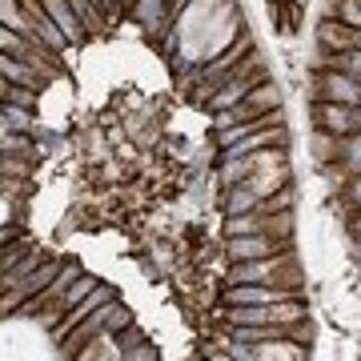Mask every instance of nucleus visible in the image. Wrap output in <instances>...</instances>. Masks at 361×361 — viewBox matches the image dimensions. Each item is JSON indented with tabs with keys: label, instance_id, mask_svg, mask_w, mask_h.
<instances>
[{
	"label": "nucleus",
	"instance_id": "nucleus-1",
	"mask_svg": "<svg viewBox=\"0 0 361 361\" xmlns=\"http://www.w3.org/2000/svg\"><path fill=\"white\" fill-rule=\"evenodd\" d=\"M129 325H133V313L113 297V301H104L101 310H92L89 317H85V322H80L77 329L61 341V345H65V349H61V357H77V353L89 345L97 334H104V329H116V334H121V329H129Z\"/></svg>",
	"mask_w": 361,
	"mask_h": 361
},
{
	"label": "nucleus",
	"instance_id": "nucleus-6",
	"mask_svg": "<svg viewBox=\"0 0 361 361\" xmlns=\"http://www.w3.org/2000/svg\"><path fill=\"white\" fill-rule=\"evenodd\" d=\"M317 44L329 49V52L357 49V28L345 25L341 16H322V20H317Z\"/></svg>",
	"mask_w": 361,
	"mask_h": 361
},
{
	"label": "nucleus",
	"instance_id": "nucleus-9",
	"mask_svg": "<svg viewBox=\"0 0 361 361\" xmlns=\"http://www.w3.org/2000/svg\"><path fill=\"white\" fill-rule=\"evenodd\" d=\"M0 77L13 80V85H25V89H37L40 80H44L37 68L28 65V61H20V56H8V52L0 56Z\"/></svg>",
	"mask_w": 361,
	"mask_h": 361
},
{
	"label": "nucleus",
	"instance_id": "nucleus-24",
	"mask_svg": "<svg viewBox=\"0 0 361 361\" xmlns=\"http://www.w3.org/2000/svg\"><path fill=\"white\" fill-rule=\"evenodd\" d=\"M341 193H345V209H361V173L349 177V185L341 189Z\"/></svg>",
	"mask_w": 361,
	"mask_h": 361
},
{
	"label": "nucleus",
	"instance_id": "nucleus-11",
	"mask_svg": "<svg viewBox=\"0 0 361 361\" xmlns=\"http://www.w3.org/2000/svg\"><path fill=\"white\" fill-rule=\"evenodd\" d=\"M310 149H313V161H317V165H334V161H341V137L329 133V129L313 133Z\"/></svg>",
	"mask_w": 361,
	"mask_h": 361
},
{
	"label": "nucleus",
	"instance_id": "nucleus-26",
	"mask_svg": "<svg viewBox=\"0 0 361 361\" xmlns=\"http://www.w3.org/2000/svg\"><path fill=\"white\" fill-rule=\"evenodd\" d=\"M293 4H297V8H301V4H310V0H293Z\"/></svg>",
	"mask_w": 361,
	"mask_h": 361
},
{
	"label": "nucleus",
	"instance_id": "nucleus-13",
	"mask_svg": "<svg viewBox=\"0 0 361 361\" xmlns=\"http://www.w3.org/2000/svg\"><path fill=\"white\" fill-rule=\"evenodd\" d=\"M293 229H297L293 209H281V213H265V217H261V233H269V237L293 241Z\"/></svg>",
	"mask_w": 361,
	"mask_h": 361
},
{
	"label": "nucleus",
	"instance_id": "nucleus-22",
	"mask_svg": "<svg viewBox=\"0 0 361 361\" xmlns=\"http://www.w3.org/2000/svg\"><path fill=\"white\" fill-rule=\"evenodd\" d=\"M125 361H157V349L149 341H137V345L125 349Z\"/></svg>",
	"mask_w": 361,
	"mask_h": 361
},
{
	"label": "nucleus",
	"instance_id": "nucleus-2",
	"mask_svg": "<svg viewBox=\"0 0 361 361\" xmlns=\"http://www.w3.org/2000/svg\"><path fill=\"white\" fill-rule=\"evenodd\" d=\"M61 269H65L61 261H40L28 277H20L13 289H4V301H0V305H4V313H13L16 305H25V301H32L37 293H44V289L56 281V273H61Z\"/></svg>",
	"mask_w": 361,
	"mask_h": 361
},
{
	"label": "nucleus",
	"instance_id": "nucleus-12",
	"mask_svg": "<svg viewBox=\"0 0 361 361\" xmlns=\"http://www.w3.org/2000/svg\"><path fill=\"white\" fill-rule=\"evenodd\" d=\"M253 157H221V185L229 189V185H241V180L253 177Z\"/></svg>",
	"mask_w": 361,
	"mask_h": 361
},
{
	"label": "nucleus",
	"instance_id": "nucleus-4",
	"mask_svg": "<svg viewBox=\"0 0 361 361\" xmlns=\"http://www.w3.org/2000/svg\"><path fill=\"white\" fill-rule=\"evenodd\" d=\"M313 121L317 129H329L337 137H349V133H361V104H337V101H313Z\"/></svg>",
	"mask_w": 361,
	"mask_h": 361
},
{
	"label": "nucleus",
	"instance_id": "nucleus-7",
	"mask_svg": "<svg viewBox=\"0 0 361 361\" xmlns=\"http://www.w3.org/2000/svg\"><path fill=\"white\" fill-rule=\"evenodd\" d=\"M249 357L253 361H301L305 357V345L293 341L289 334H281V337H269V341L249 345Z\"/></svg>",
	"mask_w": 361,
	"mask_h": 361
},
{
	"label": "nucleus",
	"instance_id": "nucleus-10",
	"mask_svg": "<svg viewBox=\"0 0 361 361\" xmlns=\"http://www.w3.org/2000/svg\"><path fill=\"white\" fill-rule=\"evenodd\" d=\"M261 209V197L249 189L245 180L241 185H229V193H225V217H237V213H253Z\"/></svg>",
	"mask_w": 361,
	"mask_h": 361
},
{
	"label": "nucleus",
	"instance_id": "nucleus-16",
	"mask_svg": "<svg viewBox=\"0 0 361 361\" xmlns=\"http://www.w3.org/2000/svg\"><path fill=\"white\" fill-rule=\"evenodd\" d=\"M293 201H297V189H293V185H285V189H277L273 197L261 201V213H281V209H293Z\"/></svg>",
	"mask_w": 361,
	"mask_h": 361
},
{
	"label": "nucleus",
	"instance_id": "nucleus-15",
	"mask_svg": "<svg viewBox=\"0 0 361 361\" xmlns=\"http://www.w3.org/2000/svg\"><path fill=\"white\" fill-rule=\"evenodd\" d=\"M37 265H40V253H37V249H28L25 257L13 265V269H4V281H0V289H13V285L20 281V277H28V273L37 269Z\"/></svg>",
	"mask_w": 361,
	"mask_h": 361
},
{
	"label": "nucleus",
	"instance_id": "nucleus-14",
	"mask_svg": "<svg viewBox=\"0 0 361 361\" xmlns=\"http://www.w3.org/2000/svg\"><path fill=\"white\" fill-rule=\"evenodd\" d=\"M341 169H345L349 177H357L361 173V133L341 137Z\"/></svg>",
	"mask_w": 361,
	"mask_h": 361
},
{
	"label": "nucleus",
	"instance_id": "nucleus-21",
	"mask_svg": "<svg viewBox=\"0 0 361 361\" xmlns=\"http://www.w3.org/2000/svg\"><path fill=\"white\" fill-rule=\"evenodd\" d=\"M25 20V13L16 8V0H0V25H8V28H16Z\"/></svg>",
	"mask_w": 361,
	"mask_h": 361
},
{
	"label": "nucleus",
	"instance_id": "nucleus-25",
	"mask_svg": "<svg viewBox=\"0 0 361 361\" xmlns=\"http://www.w3.org/2000/svg\"><path fill=\"white\" fill-rule=\"evenodd\" d=\"M349 237L361 245V209H353V217H349Z\"/></svg>",
	"mask_w": 361,
	"mask_h": 361
},
{
	"label": "nucleus",
	"instance_id": "nucleus-5",
	"mask_svg": "<svg viewBox=\"0 0 361 361\" xmlns=\"http://www.w3.org/2000/svg\"><path fill=\"white\" fill-rule=\"evenodd\" d=\"M281 249H289V241L269 237V233H237V237H225L229 261H257V257H269V253H281Z\"/></svg>",
	"mask_w": 361,
	"mask_h": 361
},
{
	"label": "nucleus",
	"instance_id": "nucleus-20",
	"mask_svg": "<svg viewBox=\"0 0 361 361\" xmlns=\"http://www.w3.org/2000/svg\"><path fill=\"white\" fill-rule=\"evenodd\" d=\"M337 16H341L345 25L361 28V0H337Z\"/></svg>",
	"mask_w": 361,
	"mask_h": 361
},
{
	"label": "nucleus",
	"instance_id": "nucleus-27",
	"mask_svg": "<svg viewBox=\"0 0 361 361\" xmlns=\"http://www.w3.org/2000/svg\"><path fill=\"white\" fill-rule=\"evenodd\" d=\"M357 49H361V28H357Z\"/></svg>",
	"mask_w": 361,
	"mask_h": 361
},
{
	"label": "nucleus",
	"instance_id": "nucleus-19",
	"mask_svg": "<svg viewBox=\"0 0 361 361\" xmlns=\"http://www.w3.org/2000/svg\"><path fill=\"white\" fill-rule=\"evenodd\" d=\"M28 49V40L20 37V32H16V28H0V52H8V56H20V52Z\"/></svg>",
	"mask_w": 361,
	"mask_h": 361
},
{
	"label": "nucleus",
	"instance_id": "nucleus-23",
	"mask_svg": "<svg viewBox=\"0 0 361 361\" xmlns=\"http://www.w3.org/2000/svg\"><path fill=\"white\" fill-rule=\"evenodd\" d=\"M289 337H293V341H301V345H310V341H313V322H310V317L293 322V325H289Z\"/></svg>",
	"mask_w": 361,
	"mask_h": 361
},
{
	"label": "nucleus",
	"instance_id": "nucleus-8",
	"mask_svg": "<svg viewBox=\"0 0 361 361\" xmlns=\"http://www.w3.org/2000/svg\"><path fill=\"white\" fill-rule=\"evenodd\" d=\"M80 361H109V357H125V349H121V337H116V329H104V334H97L89 341V345L77 353Z\"/></svg>",
	"mask_w": 361,
	"mask_h": 361
},
{
	"label": "nucleus",
	"instance_id": "nucleus-3",
	"mask_svg": "<svg viewBox=\"0 0 361 361\" xmlns=\"http://www.w3.org/2000/svg\"><path fill=\"white\" fill-rule=\"evenodd\" d=\"M249 56H253V37H249V32L233 37V40H229V49L221 52L213 65L201 68V85H205V89H217L225 77H233V73H237V65H245Z\"/></svg>",
	"mask_w": 361,
	"mask_h": 361
},
{
	"label": "nucleus",
	"instance_id": "nucleus-18",
	"mask_svg": "<svg viewBox=\"0 0 361 361\" xmlns=\"http://www.w3.org/2000/svg\"><path fill=\"white\" fill-rule=\"evenodd\" d=\"M73 4V13L85 20V28H101V4L97 0H68Z\"/></svg>",
	"mask_w": 361,
	"mask_h": 361
},
{
	"label": "nucleus",
	"instance_id": "nucleus-17",
	"mask_svg": "<svg viewBox=\"0 0 361 361\" xmlns=\"http://www.w3.org/2000/svg\"><path fill=\"white\" fill-rule=\"evenodd\" d=\"M4 129H32V116H28L25 104L4 101Z\"/></svg>",
	"mask_w": 361,
	"mask_h": 361
}]
</instances>
